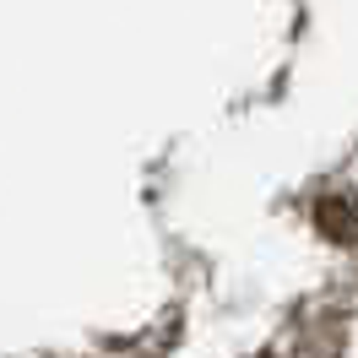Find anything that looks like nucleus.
<instances>
[{
	"label": "nucleus",
	"mask_w": 358,
	"mask_h": 358,
	"mask_svg": "<svg viewBox=\"0 0 358 358\" xmlns=\"http://www.w3.org/2000/svg\"><path fill=\"white\" fill-rule=\"evenodd\" d=\"M320 228H326L331 239H348V234H353V206H342L336 196L320 201Z\"/></svg>",
	"instance_id": "nucleus-1"
}]
</instances>
